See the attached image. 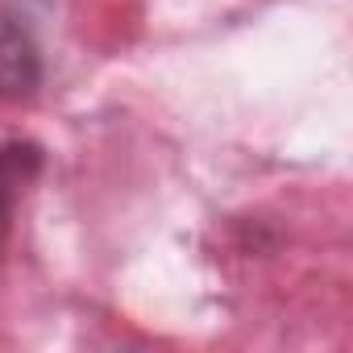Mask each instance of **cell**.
<instances>
[{"instance_id": "obj_1", "label": "cell", "mask_w": 353, "mask_h": 353, "mask_svg": "<svg viewBox=\"0 0 353 353\" xmlns=\"http://www.w3.org/2000/svg\"><path fill=\"white\" fill-rule=\"evenodd\" d=\"M42 50L26 21L0 9V100H30L42 88Z\"/></svg>"}, {"instance_id": "obj_2", "label": "cell", "mask_w": 353, "mask_h": 353, "mask_svg": "<svg viewBox=\"0 0 353 353\" xmlns=\"http://www.w3.org/2000/svg\"><path fill=\"white\" fill-rule=\"evenodd\" d=\"M42 170V150L30 145V141H13L0 150V237L9 233L13 225V212L26 196V188L38 179Z\"/></svg>"}]
</instances>
